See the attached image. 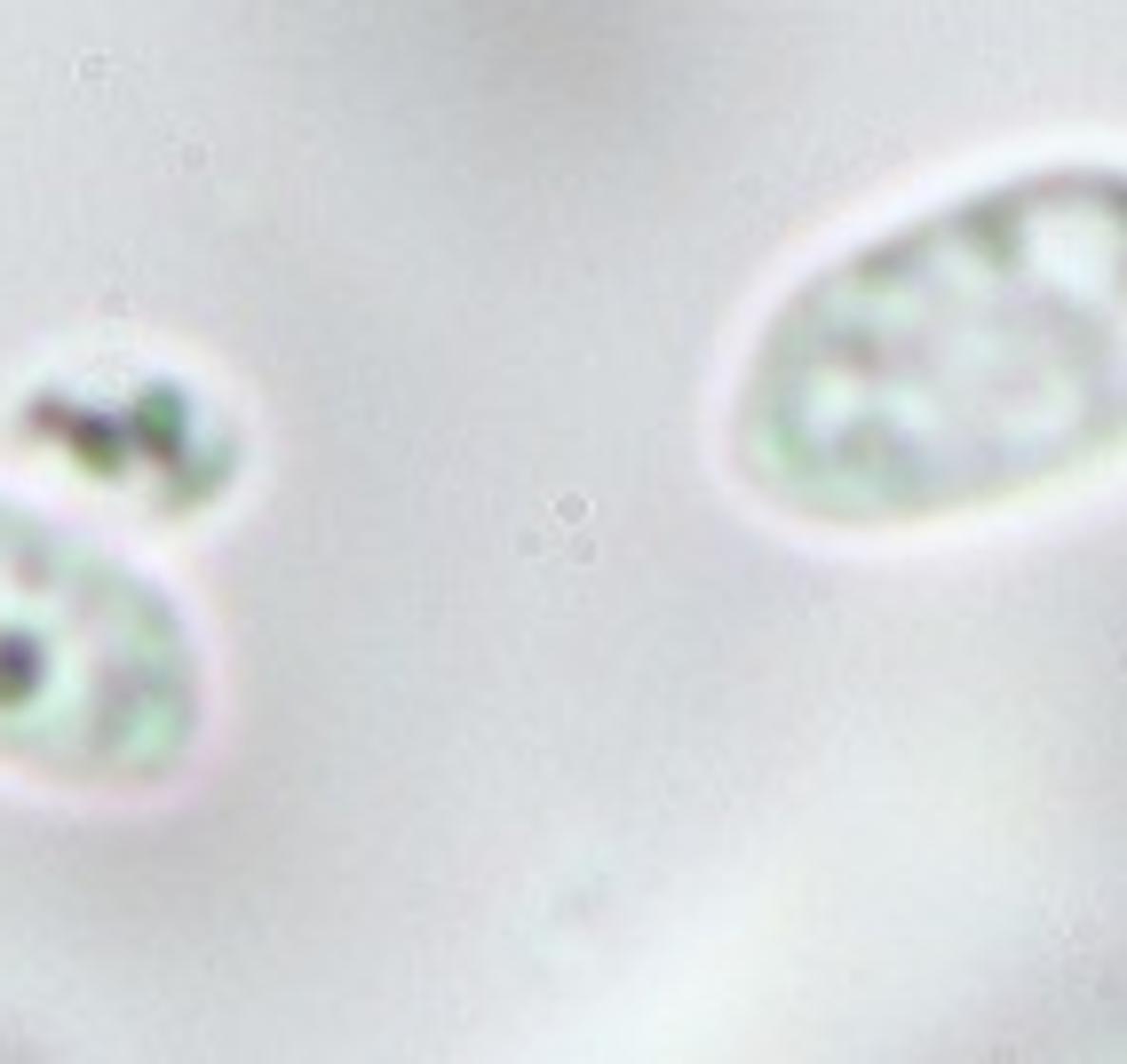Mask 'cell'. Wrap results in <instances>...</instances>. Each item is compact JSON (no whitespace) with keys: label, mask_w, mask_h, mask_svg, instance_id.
Returning <instances> with one entry per match:
<instances>
[{"label":"cell","mask_w":1127,"mask_h":1064,"mask_svg":"<svg viewBox=\"0 0 1127 1064\" xmlns=\"http://www.w3.org/2000/svg\"><path fill=\"white\" fill-rule=\"evenodd\" d=\"M723 453L802 532H937L1112 469L1127 167H1024L802 271L731 373Z\"/></svg>","instance_id":"1"},{"label":"cell","mask_w":1127,"mask_h":1064,"mask_svg":"<svg viewBox=\"0 0 1127 1064\" xmlns=\"http://www.w3.org/2000/svg\"><path fill=\"white\" fill-rule=\"evenodd\" d=\"M199 628L135 557L0 493V770L64 794H160L199 763Z\"/></svg>","instance_id":"2"}]
</instances>
